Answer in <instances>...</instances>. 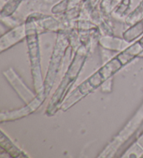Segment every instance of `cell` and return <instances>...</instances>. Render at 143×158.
<instances>
[{
  "label": "cell",
  "instance_id": "cell-10",
  "mask_svg": "<svg viewBox=\"0 0 143 158\" xmlns=\"http://www.w3.org/2000/svg\"><path fill=\"white\" fill-rule=\"evenodd\" d=\"M36 24L37 25L39 34L46 33V32L58 33L59 31L62 30L61 22L59 21V19L53 15L44 14L40 20L36 22Z\"/></svg>",
  "mask_w": 143,
  "mask_h": 158
},
{
  "label": "cell",
  "instance_id": "cell-2",
  "mask_svg": "<svg viewBox=\"0 0 143 158\" xmlns=\"http://www.w3.org/2000/svg\"><path fill=\"white\" fill-rule=\"evenodd\" d=\"M26 26V40L28 48V54L31 65V73L36 94L43 92L44 80L41 63V50L37 25L35 22L24 20Z\"/></svg>",
  "mask_w": 143,
  "mask_h": 158
},
{
  "label": "cell",
  "instance_id": "cell-13",
  "mask_svg": "<svg viewBox=\"0 0 143 158\" xmlns=\"http://www.w3.org/2000/svg\"><path fill=\"white\" fill-rule=\"evenodd\" d=\"M143 35V22L140 20L133 25L128 27V28L122 34L123 39L126 41L132 43L135 40L140 39Z\"/></svg>",
  "mask_w": 143,
  "mask_h": 158
},
{
  "label": "cell",
  "instance_id": "cell-9",
  "mask_svg": "<svg viewBox=\"0 0 143 158\" xmlns=\"http://www.w3.org/2000/svg\"><path fill=\"white\" fill-rule=\"evenodd\" d=\"M98 43L100 47L112 52H122L131 45L130 43L126 41L123 38L121 39L115 36L114 35L102 36L100 38Z\"/></svg>",
  "mask_w": 143,
  "mask_h": 158
},
{
  "label": "cell",
  "instance_id": "cell-20",
  "mask_svg": "<svg viewBox=\"0 0 143 158\" xmlns=\"http://www.w3.org/2000/svg\"><path fill=\"white\" fill-rule=\"evenodd\" d=\"M137 40H138V42L140 43V45H141L143 47V35Z\"/></svg>",
  "mask_w": 143,
  "mask_h": 158
},
{
  "label": "cell",
  "instance_id": "cell-16",
  "mask_svg": "<svg viewBox=\"0 0 143 158\" xmlns=\"http://www.w3.org/2000/svg\"><path fill=\"white\" fill-rule=\"evenodd\" d=\"M131 0H122L114 11L112 13V15H116L119 18H126L127 16L126 14L131 7Z\"/></svg>",
  "mask_w": 143,
  "mask_h": 158
},
{
  "label": "cell",
  "instance_id": "cell-1",
  "mask_svg": "<svg viewBox=\"0 0 143 158\" xmlns=\"http://www.w3.org/2000/svg\"><path fill=\"white\" fill-rule=\"evenodd\" d=\"M89 52V49L84 45H81L75 52L73 59L68 68L67 71L66 72L46 108V114L48 116H54L57 111L61 110L62 103L66 99V96L69 90L78 79Z\"/></svg>",
  "mask_w": 143,
  "mask_h": 158
},
{
  "label": "cell",
  "instance_id": "cell-5",
  "mask_svg": "<svg viewBox=\"0 0 143 158\" xmlns=\"http://www.w3.org/2000/svg\"><path fill=\"white\" fill-rule=\"evenodd\" d=\"M46 98L47 96L42 92L38 94L32 101L29 104H26L23 107L11 111H2L0 114V121L1 123L14 121L24 118L35 112L42 105Z\"/></svg>",
  "mask_w": 143,
  "mask_h": 158
},
{
  "label": "cell",
  "instance_id": "cell-8",
  "mask_svg": "<svg viewBox=\"0 0 143 158\" xmlns=\"http://www.w3.org/2000/svg\"><path fill=\"white\" fill-rule=\"evenodd\" d=\"M97 89L96 86L92 84V81L89 77L87 80L83 81L80 85H79L74 91L71 93L64 102H63L61 110L63 111H66L69 110L70 108L75 105L77 102H78L80 100H81L84 97H86L87 95H89L91 93Z\"/></svg>",
  "mask_w": 143,
  "mask_h": 158
},
{
  "label": "cell",
  "instance_id": "cell-7",
  "mask_svg": "<svg viewBox=\"0 0 143 158\" xmlns=\"http://www.w3.org/2000/svg\"><path fill=\"white\" fill-rule=\"evenodd\" d=\"M26 26L24 22L23 23L11 28L9 31L2 35L0 38V52H3L19 43L23 41L26 39Z\"/></svg>",
  "mask_w": 143,
  "mask_h": 158
},
{
  "label": "cell",
  "instance_id": "cell-11",
  "mask_svg": "<svg viewBox=\"0 0 143 158\" xmlns=\"http://www.w3.org/2000/svg\"><path fill=\"white\" fill-rule=\"evenodd\" d=\"M0 146L2 150L5 152L9 154L12 157H29L23 150L19 148L18 147L13 143L8 136L4 134V132L1 131V137H0Z\"/></svg>",
  "mask_w": 143,
  "mask_h": 158
},
{
  "label": "cell",
  "instance_id": "cell-15",
  "mask_svg": "<svg viewBox=\"0 0 143 158\" xmlns=\"http://www.w3.org/2000/svg\"><path fill=\"white\" fill-rule=\"evenodd\" d=\"M143 18V0H141L139 4L133 11L129 13L125 18V23L128 27L141 20Z\"/></svg>",
  "mask_w": 143,
  "mask_h": 158
},
{
  "label": "cell",
  "instance_id": "cell-21",
  "mask_svg": "<svg viewBox=\"0 0 143 158\" xmlns=\"http://www.w3.org/2000/svg\"><path fill=\"white\" fill-rule=\"evenodd\" d=\"M138 58H142V59H143V51L141 53H140V54L138 56Z\"/></svg>",
  "mask_w": 143,
  "mask_h": 158
},
{
  "label": "cell",
  "instance_id": "cell-4",
  "mask_svg": "<svg viewBox=\"0 0 143 158\" xmlns=\"http://www.w3.org/2000/svg\"><path fill=\"white\" fill-rule=\"evenodd\" d=\"M143 123V102L137 110L136 114L129 120L119 132L112 139L98 157H112L116 153L124 143L128 141L131 137L138 130Z\"/></svg>",
  "mask_w": 143,
  "mask_h": 158
},
{
  "label": "cell",
  "instance_id": "cell-18",
  "mask_svg": "<svg viewBox=\"0 0 143 158\" xmlns=\"http://www.w3.org/2000/svg\"><path fill=\"white\" fill-rule=\"evenodd\" d=\"M1 20L2 24H4L5 26L11 27V28H13V27L24 23L20 18H15L13 15L1 18Z\"/></svg>",
  "mask_w": 143,
  "mask_h": 158
},
{
  "label": "cell",
  "instance_id": "cell-19",
  "mask_svg": "<svg viewBox=\"0 0 143 158\" xmlns=\"http://www.w3.org/2000/svg\"><path fill=\"white\" fill-rule=\"evenodd\" d=\"M112 77L106 80L101 86V91L103 93H110L112 91Z\"/></svg>",
  "mask_w": 143,
  "mask_h": 158
},
{
  "label": "cell",
  "instance_id": "cell-6",
  "mask_svg": "<svg viewBox=\"0 0 143 158\" xmlns=\"http://www.w3.org/2000/svg\"><path fill=\"white\" fill-rule=\"evenodd\" d=\"M3 75H4L5 78L6 79V80L9 81L11 86L17 93L19 97L22 100H23V102L25 104H29L37 96V94H34V92L26 86V84L23 82V81L20 77V76L11 68L4 71Z\"/></svg>",
  "mask_w": 143,
  "mask_h": 158
},
{
  "label": "cell",
  "instance_id": "cell-17",
  "mask_svg": "<svg viewBox=\"0 0 143 158\" xmlns=\"http://www.w3.org/2000/svg\"><path fill=\"white\" fill-rule=\"evenodd\" d=\"M68 9V0H62L53 5L51 9V12L55 15L64 14Z\"/></svg>",
  "mask_w": 143,
  "mask_h": 158
},
{
  "label": "cell",
  "instance_id": "cell-3",
  "mask_svg": "<svg viewBox=\"0 0 143 158\" xmlns=\"http://www.w3.org/2000/svg\"><path fill=\"white\" fill-rule=\"evenodd\" d=\"M57 34L53 52L50 57L47 74L44 80L43 93L48 97L55 82L57 75L61 69L62 63L68 48L70 46L67 31H60Z\"/></svg>",
  "mask_w": 143,
  "mask_h": 158
},
{
  "label": "cell",
  "instance_id": "cell-12",
  "mask_svg": "<svg viewBox=\"0 0 143 158\" xmlns=\"http://www.w3.org/2000/svg\"><path fill=\"white\" fill-rule=\"evenodd\" d=\"M123 66L122 63L115 56L112 59H110L108 61L103 64V66L98 70L106 81L113 77V75L116 74Z\"/></svg>",
  "mask_w": 143,
  "mask_h": 158
},
{
  "label": "cell",
  "instance_id": "cell-14",
  "mask_svg": "<svg viewBox=\"0 0 143 158\" xmlns=\"http://www.w3.org/2000/svg\"><path fill=\"white\" fill-rule=\"evenodd\" d=\"M142 157H143V132L121 156L124 158H139Z\"/></svg>",
  "mask_w": 143,
  "mask_h": 158
}]
</instances>
